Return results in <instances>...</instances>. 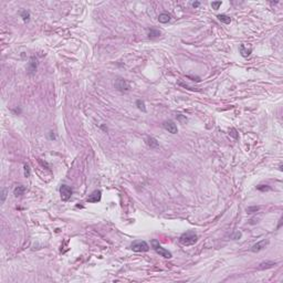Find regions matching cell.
<instances>
[{"label": "cell", "instance_id": "ba28073f", "mask_svg": "<svg viewBox=\"0 0 283 283\" xmlns=\"http://www.w3.org/2000/svg\"><path fill=\"white\" fill-rule=\"evenodd\" d=\"M268 243H269V241L266 240V239H263V240L259 241V242H257V243H254V245H252V248H251V251H252V252H259V251H261V250L264 249L266 245H268Z\"/></svg>", "mask_w": 283, "mask_h": 283}, {"label": "cell", "instance_id": "d6986e66", "mask_svg": "<svg viewBox=\"0 0 283 283\" xmlns=\"http://www.w3.org/2000/svg\"><path fill=\"white\" fill-rule=\"evenodd\" d=\"M7 196H8V189H7V188H2V189H1V203H2L6 201Z\"/></svg>", "mask_w": 283, "mask_h": 283}, {"label": "cell", "instance_id": "ac0fdd59", "mask_svg": "<svg viewBox=\"0 0 283 283\" xmlns=\"http://www.w3.org/2000/svg\"><path fill=\"white\" fill-rule=\"evenodd\" d=\"M20 14H21V18L23 19V21H25V22L29 21V19H30V12H29V11H27V10H22Z\"/></svg>", "mask_w": 283, "mask_h": 283}, {"label": "cell", "instance_id": "ffe728a7", "mask_svg": "<svg viewBox=\"0 0 283 283\" xmlns=\"http://www.w3.org/2000/svg\"><path fill=\"white\" fill-rule=\"evenodd\" d=\"M260 207H257V206H253V207H248L247 208V212L248 214H254V212L259 211Z\"/></svg>", "mask_w": 283, "mask_h": 283}, {"label": "cell", "instance_id": "d4e9b609", "mask_svg": "<svg viewBox=\"0 0 283 283\" xmlns=\"http://www.w3.org/2000/svg\"><path fill=\"white\" fill-rule=\"evenodd\" d=\"M231 238H232V239H235V240H237V239H240V238H241V232L237 231V232L235 233L233 236H231Z\"/></svg>", "mask_w": 283, "mask_h": 283}, {"label": "cell", "instance_id": "3957f363", "mask_svg": "<svg viewBox=\"0 0 283 283\" xmlns=\"http://www.w3.org/2000/svg\"><path fill=\"white\" fill-rule=\"evenodd\" d=\"M131 249L135 252H147L149 250V245L146 241L140 240V241H134L131 245Z\"/></svg>", "mask_w": 283, "mask_h": 283}, {"label": "cell", "instance_id": "9c48e42d", "mask_svg": "<svg viewBox=\"0 0 283 283\" xmlns=\"http://www.w3.org/2000/svg\"><path fill=\"white\" fill-rule=\"evenodd\" d=\"M102 193L101 190H95L88 197V203H97L101 200Z\"/></svg>", "mask_w": 283, "mask_h": 283}, {"label": "cell", "instance_id": "4fadbf2b", "mask_svg": "<svg viewBox=\"0 0 283 283\" xmlns=\"http://www.w3.org/2000/svg\"><path fill=\"white\" fill-rule=\"evenodd\" d=\"M25 187L23 186V185H19V186H17L14 188L13 194H14L16 197H20V196H22V195L25 194Z\"/></svg>", "mask_w": 283, "mask_h": 283}, {"label": "cell", "instance_id": "30bf717a", "mask_svg": "<svg viewBox=\"0 0 283 283\" xmlns=\"http://www.w3.org/2000/svg\"><path fill=\"white\" fill-rule=\"evenodd\" d=\"M239 52H240V54L242 55L243 58H248V56L251 54L252 49H251V48H248L245 44H240V47H239Z\"/></svg>", "mask_w": 283, "mask_h": 283}, {"label": "cell", "instance_id": "7a4b0ae2", "mask_svg": "<svg viewBox=\"0 0 283 283\" xmlns=\"http://www.w3.org/2000/svg\"><path fill=\"white\" fill-rule=\"evenodd\" d=\"M152 247L154 248V250L156 251L157 253L159 254L161 257H163V258L170 259L172 257H173L172 252H170V251H168L167 249H165V248H163V247L159 245V242H158L157 240H152Z\"/></svg>", "mask_w": 283, "mask_h": 283}, {"label": "cell", "instance_id": "cb8c5ba5", "mask_svg": "<svg viewBox=\"0 0 283 283\" xmlns=\"http://www.w3.org/2000/svg\"><path fill=\"white\" fill-rule=\"evenodd\" d=\"M177 119L180 123H182V124H186V123H187V117H186V116H182V114H178L177 115Z\"/></svg>", "mask_w": 283, "mask_h": 283}, {"label": "cell", "instance_id": "484cf974", "mask_svg": "<svg viewBox=\"0 0 283 283\" xmlns=\"http://www.w3.org/2000/svg\"><path fill=\"white\" fill-rule=\"evenodd\" d=\"M199 4H200V2H198V1H196V2H193V7L194 8H198Z\"/></svg>", "mask_w": 283, "mask_h": 283}, {"label": "cell", "instance_id": "5bb4252c", "mask_svg": "<svg viewBox=\"0 0 283 283\" xmlns=\"http://www.w3.org/2000/svg\"><path fill=\"white\" fill-rule=\"evenodd\" d=\"M146 144H147L151 148H157L158 146H159V144H158L157 140L156 138H154V137H148L147 140H146Z\"/></svg>", "mask_w": 283, "mask_h": 283}, {"label": "cell", "instance_id": "6da1fadb", "mask_svg": "<svg viewBox=\"0 0 283 283\" xmlns=\"http://www.w3.org/2000/svg\"><path fill=\"white\" fill-rule=\"evenodd\" d=\"M197 241H198V237L194 231H187V232L182 233L179 238V242L185 247L195 245Z\"/></svg>", "mask_w": 283, "mask_h": 283}, {"label": "cell", "instance_id": "44dd1931", "mask_svg": "<svg viewBox=\"0 0 283 283\" xmlns=\"http://www.w3.org/2000/svg\"><path fill=\"white\" fill-rule=\"evenodd\" d=\"M257 189L260 190V191H268V190H271V188L268 185H260V186L257 187Z\"/></svg>", "mask_w": 283, "mask_h": 283}, {"label": "cell", "instance_id": "7c38bea8", "mask_svg": "<svg viewBox=\"0 0 283 283\" xmlns=\"http://www.w3.org/2000/svg\"><path fill=\"white\" fill-rule=\"evenodd\" d=\"M170 14L167 12H163L161 13L159 16H158V21L161 22V23H167V22L170 21Z\"/></svg>", "mask_w": 283, "mask_h": 283}, {"label": "cell", "instance_id": "603a6c76", "mask_svg": "<svg viewBox=\"0 0 283 283\" xmlns=\"http://www.w3.org/2000/svg\"><path fill=\"white\" fill-rule=\"evenodd\" d=\"M222 4V2L221 1H212L211 2V7L212 9H215V10H217V9H219V7Z\"/></svg>", "mask_w": 283, "mask_h": 283}, {"label": "cell", "instance_id": "9a60e30c", "mask_svg": "<svg viewBox=\"0 0 283 283\" xmlns=\"http://www.w3.org/2000/svg\"><path fill=\"white\" fill-rule=\"evenodd\" d=\"M161 35V31L159 30H156V29H149L148 30V37L151 39H155V38H158Z\"/></svg>", "mask_w": 283, "mask_h": 283}, {"label": "cell", "instance_id": "277c9868", "mask_svg": "<svg viewBox=\"0 0 283 283\" xmlns=\"http://www.w3.org/2000/svg\"><path fill=\"white\" fill-rule=\"evenodd\" d=\"M114 86L116 88V90L119 91V92H128V91L131 90V85H130V83H128L126 80L121 79V77H118L117 80L115 81Z\"/></svg>", "mask_w": 283, "mask_h": 283}, {"label": "cell", "instance_id": "52a82bcc", "mask_svg": "<svg viewBox=\"0 0 283 283\" xmlns=\"http://www.w3.org/2000/svg\"><path fill=\"white\" fill-rule=\"evenodd\" d=\"M37 68H38V60H37L35 56H31L29 63H28L27 71H28V73H29L30 75H33L34 73L37 72Z\"/></svg>", "mask_w": 283, "mask_h": 283}, {"label": "cell", "instance_id": "2e32d148", "mask_svg": "<svg viewBox=\"0 0 283 283\" xmlns=\"http://www.w3.org/2000/svg\"><path fill=\"white\" fill-rule=\"evenodd\" d=\"M217 18H218L221 22L226 23V25H229V23L231 22V18L229 17V16H227V14H218Z\"/></svg>", "mask_w": 283, "mask_h": 283}, {"label": "cell", "instance_id": "5b68a950", "mask_svg": "<svg viewBox=\"0 0 283 283\" xmlns=\"http://www.w3.org/2000/svg\"><path fill=\"white\" fill-rule=\"evenodd\" d=\"M60 195H61V199H62L63 201L69 200L72 196L71 187L67 186V185H62V186L60 187Z\"/></svg>", "mask_w": 283, "mask_h": 283}, {"label": "cell", "instance_id": "8fae6325", "mask_svg": "<svg viewBox=\"0 0 283 283\" xmlns=\"http://www.w3.org/2000/svg\"><path fill=\"white\" fill-rule=\"evenodd\" d=\"M274 266H276V262L273 261H266V262H262L260 263L258 266V270H266V269H271Z\"/></svg>", "mask_w": 283, "mask_h": 283}, {"label": "cell", "instance_id": "e0dca14e", "mask_svg": "<svg viewBox=\"0 0 283 283\" xmlns=\"http://www.w3.org/2000/svg\"><path fill=\"white\" fill-rule=\"evenodd\" d=\"M136 106H137V109H138V110L143 111V112H146L145 103H144V101H142V100H137V101H136Z\"/></svg>", "mask_w": 283, "mask_h": 283}, {"label": "cell", "instance_id": "7402d4cb", "mask_svg": "<svg viewBox=\"0 0 283 283\" xmlns=\"http://www.w3.org/2000/svg\"><path fill=\"white\" fill-rule=\"evenodd\" d=\"M31 175V170H30V166L28 164H25V177H30Z\"/></svg>", "mask_w": 283, "mask_h": 283}, {"label": "cell", "instance_id": "8992f818", "mask_svg": "<svg viewBox=\"0 0 283 283\" xmlns=\"http://www.w3.org/2000/svg\"><path fill=\"white\" fill-rule=\"evenodd\" d=\"M163 127H164V128H165V130L168 132V133H172V134H177V133H178L177 125H176V124H175V122H174V121H172V119H169V121H165V122L163 123Z\"/></svg>", "mask_w": 283, "mask_h": 283}]
</instances>
